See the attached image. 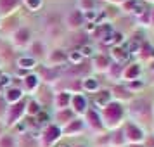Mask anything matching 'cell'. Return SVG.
Here are the masks:
<instances>
[{
  "label": "cell",
  "mask_w": 154,
  "mask_h": 147,
  "mask_svg": "<svg viewBox=\"0 0 154 147\" xmlns=\"http://www.w3.org/2000/svg\"><path fill=\"white\" fill-rule=\"evenodd\" d=\"M82 87H83V90L92 92V93H97L99 92V81L95 78H85L82 81Z\"/></svg>",
  "instance_id": "13"
},
{
  "label": "cell",
  "mask_w": 154,
  "mask_h": 147,
  "mask_svg": "<svg viewBox=\"0 0 154 147\" xmlns=\"http://www.w3.org/2000/svg\"><path fill=\"white\" fill-rule=\"evenodd\" d=\"M137 21H139L140 26H146V28H151V9H146L140 16H137Z\"/></svg>",
  "instance_id": "16"
},
{
  "label": "cell",
  "mask_w": 154,
  "mask_h": 147,
  "mask_svg": "<svg viewBox=\"0 0 154 147\" xmlns=\"http://www.w3.org/2000/svg\"><path fill=\"white\" fill-rule=\"evenodd\" d=\"M121 71H123V66H121V64L111 63L109 69H107V73H109V76H111L112 80H121Z\"/></svg>",
  "instance_id": "15"
},
{
  "label": "cell",
  "mask_w": 154,
  "mask_h": 147,
  "mask_svg": "<svg viewBox=\"0 0 154 147\" xmlns=\"http://www.w3.org/2000/svg\"><path fill=\"white\" fill-rule=\"evenodd\" d=\"M87 125L90 126L94 132H100L104 125H102V119H100V114L94 109H88L87 111Z\"/></svg>",
  "instance_id": "5"
},
{
  "label": "cell",
  "mask_w": 154,
  "mask_h": 147,
  "mask_svg": "<svg viewBox=\"0 0 154 147\" xmlns=\"http://www.w3.org/2000/svg\"><path fill=\"white\" fill-rule=\"evenodd\" d=\"M139 52H140V54H139L140 59H144V61H147V63H152V61H154V45L144 42V45L140 47Z\"/></svg>",
  "instance_id": "10"
},
{
  "label": "cell",
  "mask_w": 154,
  "mask_h": 147,
  "mask_svg": "<svg viewBox=\"0 0 154 147\" xmlns=\"http://www.w3.org/2000/svg\"><path fill=\"white\" fill-rule=\"evenodd\" d=\"M151 111H152V119H154V102L151 104Z\"/></svg>",
  "instance_id": "28"
},
{
  "label": "cell",
  "mask_w": 154,
  "mask_h": 147,
  "mask_svg": "<svg viewBox=\"0 0 154 147\" xmlns=\"http://www.w3.org/2000/svg\"><path fill=\"white\" fill-rule=\"evenodd\" d=\"M128 50H125L123 47H112L111 50V57H112V61L116 64H121V63H125L126 59H128Z\"/></svg>",
  "instance_id": "9"
},
{
  "label": "cell",
  "mask_w": 154,
  "mask_h": 147,
  "mask_svg": "<svg viewBox=\"0 0 154 147\" xmlns=\"http://www.w3.org/2000/svg\"><path fill=\"white\" fill-rule=\"evenodd\" d=\"M114 2H118V4H123V2H125V0H114Z\"/></svg>",
  "instance_id": "31"
},
{
  "label": "cell",
  "mask_w": 154,
  "mask_h": 147,
  "mask_svg": "<svg viewBox=\"0 0 154 147\" xmlns=\"http://www.w3.org/2000/svg\"><path fill=\"white\" fill-rule=\"evenodd\" d=\"M69 61L71 63H75V64H80L82 61H83V56H82L80 52H71L69 54Z\"/></svg>",
  "instance_id": "21"
},
{
  "label": "cell",
  "mask_w": 154,
  "mask_h": 147,
  "mask_svg": "<svg viewBox=\"0 0 154 147\" xmlns=\"http://www.w3.org/2000/svg\"><path fill=\"white\" fill-rule=\"evenodd\" d=\"M142 76V68H140L139 63H130L123 66V71H121V80H125L126 83H130L133 80H140Z\"/></svg>",
  "instance_id": "4"
},
{
  "label": "cell",
  "mask_w": 154,
  "mask_h": 147,
  "mask_svg": "<svg viewBox=\"0 0 154 147\" xmlns=\"http://www.w3.org/2000/svg\"><path fill=\"white\" fill-rule=\"evenodd\" d=\"M132 116L137 121H142V119H152V111H151V104L147 100H135L132 104Z\"/></svg>",
  "instance_id": "3"
},
{
  "label": "cell",
  "mask_w": 154,
  "mask_h": 147,
  "mask_svg": "<svg viewBox=\"0 0 154 147\" xmlns=\"http://www.w3.org/2000/svg\"><path fill=\"white\" fill-rule=\"evenodd\" d=\"M83 12L82 11H73V12H69V16H68V24H69L71 28H80L82 24H83Z\"/></svg>",
  "instance_id": "11"
},
{
  "label": "cell",
  "mask_w": 154,
  "mask_h": 147,
  "mask_svg": "<svg viewBox=\"0 0 154 147\" xmlns=\"http://www.w3.org/2000/svg\"><path fill=\"white\" fill-rule=\"evenodd\" d=\"M71 106H73V109H75V112H87V99L83 97V95H73L71 97Z\"/></svg>",
  "instance_id": "7"
},
{
  "label": "cell",
  "mask_w": 154,
  "mask_h": 147,
  "mask_svg": "<svg viewBox=\"0 0 154 147\" xmlns=\"http://www.w3.org/2000/svg\"><path fill=\"white\" fill-rule=\"evenodd\" d=\"M83 130V121L82 119H71L69 125L66 126V133H78Z\"/></svg>",
  "instance_id": "14"
},
{
  "label": "cell",
  "mask_w": 154,
  "mask_h": 147,
  "mask_svg": "<svg viewBox=\"0 0 154 147\" xmlns=\"http://www.w3.org/2000/svg\"><path fill=\"white\" fill-rule=\"evenodd\" d=\"M12 5H16V0H0V7L4 11H9Z\"/></svg>",
  "instance_id": "22"
},
{
  "label": "cell",
  "mask_w": 154,
  "mask_h": 147,
  "mask_svg": "<svg viewBox=\"0 0 154 147\" xmlns=\"http://www.w3.org/2000/svg\"><path fill=\"white\" fill-rule=\"evenodd\" d=\"M123 9H125V12H130V14H133L135 17L140 16L146 11L142 0H125V2H123Z\"/></svg>",
  "instance_id": "6"
},
{
  "label": "cell",
  "mask_w": 154,
  "mask_h": 147,
  "mask_svg": "<svg viewBox=\"0 0 154 147\" xmlns=\"http://www.w3.org/2000/svg\"><path fill=\"white\" fill-rule=\"evenodd\" d=\"M80 54H82L83 57H87V56H94V49H92L90 45H85V47H82Z\"/></svg>",
  "instance_id": "23"
},
{
  "label": "cell",
  "mask_w": 154,
  "mask_h": 147,
  "mask_svg": "<svg viewBox=\"0 0 154 147\" xmlns=\"http://www.w3.org/2000/svg\"><path fill=\"white\" fill-rule=\"evenodd\" d=\"M152 133H154V125H152Z\"/></svg>",
  "instance_id": "32"
},
{
  "label": "cell",
  "mask_w": 154,
  "mask_h": 147,
  "mask_svg": "<svg viewBox=\"0 0 154 147\" xmlns=\"http://www.w3.org/2000/svg\"><path fill=\"white\" fill-rule=\"evenodd\" d=\"M94 66H95L99 71H107L109 66H111V57L109 56H97L94 59Z\"/></svg>",
  "instance_id": "12"
},
{
  "label": "cell",
  "mask_w": 154,
  "mask_h": 147,
  "mask_svg": "<svg viewBox=\"0 0 154 147\" xmlns=\"http://www.w3.org/2000/svg\"><path fill=\"white\" fill-rule=\"evenodd\" d=\"M112 102V93L109 90H102V92H97V95H95V106H99L100 109L106 107V106Z\"/></svg>",
  "instance_id": "8"
},
{
  "label": "cell",
  "mask_w": 154,
  "mask_h": 147,
  "mask_svg": "<svg viewBox=\"0 0 154 147\" xmlns=\"http://www.w3.org/2000/svg\"><path fill=\"white\" fill-rule=\"evenodd\" d=\"M125 107L119 104V102H109V104L102 107V112H100V119H102V125L107 126V128H118L123 121H125Z\"/></svg>",
  "instance_id": "1"
},
{
  "label": "cell",
  "mask_w": 154,
  "mask_h": 147,
  "mask_svg": "<svg viewBox=\"0 0 154 147\" xmlns=\"http://www.w3.org/2000/svg\"><path fill=\"white\" fill-rule=\"evenodd\" d=\"M128 147H146L144 144H139V145H128Z\"/></svg>",
  "instance_id": "29"
},
{
  "label": "cell",
  "mask_w": 154,
  "mask_h": 147,
  "mask_svg": "<svg viewBox=\"0 0 154 147\" xmlns=\"http://www.w3.org/2000/svg\"><path fill=\"white\" fill-rule=\"evenodd\" d=\"M59 135H61V130H59V128H56V126H50L49 132H47V142H52V140H56Z\"/></svg>",
  "instance_id": "20"
},
{
  "label": "cell",
  "mask_w": 154,
  "mask_h": 147,
  "mask_svg": "<svg viewBox=\"0 0 154 147\" xmlns=\"http://www.w3.org/2000/svg\"><path fill=\"white\" fill-rule=\"evenodd\" d=\"M109 142H111V145H118V147H125L126 145L125 137H123V133H121V132L112 133L111 137H109Z\"/></svg>",
  "instance_id": "17"
},
{
  "label": "cell",
  "mask_w": 154,
  "mask_h": 147,
  "mask_svg": "<svg viewBox=\"0 0 154 147\" xmlns=\"http://www.w3.org/2000/svg\"><path fill=\"white\" fill-rule=\"evenodd\" d=\"M80 147H83V145H80Z\"/></svg>",
  "instance_id": "33"
},
{
  "label": "cell",
  "mask_w": 154,
  "mask_h": 147,
  "mask_svg": "<svg viewBox=\"0 0 154 147\" xmlns=\"http://www.w3.org/2000/svg\"><path fill=\"white\" fill-rule=\"evenodd\" d=\"M56 102H57V106H59L61 109H66V107L69 106V102H71V95L66 93V92H64V93H59L57 99H56Z\"/></svg>",
  "instance_id": "18"
},
{
  "label": "cell",
  "mask_w": 154,
  "mask_h": 147,
  "mask_svg": "<svg viewBox=\"0 0 154 147\" xmlns=\"http://www.w3.org/2000/svg\"><path fill=\"white\" fill-rule=\"evenodd\" d=\"M19 64H21L23 68H31L33 66V59H21Z\"/></svg>",
  "instance_id": "24"
},
{
  "label": "cell",
  "mask_w": 154,
  "mask_h": 147,
  "mask_svg": "<svg viewBox=\"0 0 154 147\" xmlns=\"http://www.w3.org/2000/svg\"><path fill=\"white\" fill-rule=\"evenodd\" d=\"M126 88H128L130 93L140 90V88H144V80H133V81H130V83L126 85Z\"/></svg>",
  "instance_id": "19"
},
{
  "label": "cell",
  "mask_w": 154,
  "mask_h": 147,
  "mask_svg": "<svg viewBox=\"0 0 154 147\" xmlns=\"http://www.w3.org/2000/svg\"><path fill=\"white\" fill-rule=\"evenodd\" d=\"M9 93H11V95H9V99H11V100H12V99H19V95H21V93H19V90H11Z\"/></svg>",
  "instance_id": "26"
},
{
  "label": "cell",
  "mask_w": 154,
  "mask_h": 147,
  "mask_svg": "<svg viewBox=\"0 0 154 147\" xmlns=\"http://www.w3.org/2000/svg\"><path fill=\"white\" fill-rule=\"evenodd\" d=\"M24 83H26V87H29V88H31V87H35V85H36V76L26 78V81H24Z\"/></svg>",
  "instance_id": "25"
},
{
  "label": "cell",
  "mask_w": 154,
  "mask_h": 147,
  "mask_svg": "<svg viewBox=\"0 0 154 147\" xmlns=\"http://www.w3.org/2000/svg\"><path fill=\"white\" fill-rule=\"evenodd\" d=\"M142 2H149V4H154V0H142Z\"/></svg>",
  "instance_id": "30"
},
{
  "label": "cell",
  "mask_w": 154,
  "mask_h": 147,
  "mask_svg": "<svg viewBox=\"0 0 154 147\" xmlns=\"http://www.w3.org/2000/svg\"><path fill=\"white\" fill-rule=\"evenodd\" d=\"M121 133L125 137L126 145H139V144L146 142V130L135 121H126Z\"/></svg>",
  "instance_id": "2"
},
{
  "label": "cell",
  "mask_w": 154,
  "mask_h": 147,
  "mask_svg": "<svg viewBox=\"0 0 154 147\" xmlns=\"http://www.w3.org/2000/svg\"><path fill=\"white\" fill-rule=\"evenodd\" d=\"M151 28H154V7L151 9Z\"/></svg>",
  "instance_id": "27"
}]
</instances>
